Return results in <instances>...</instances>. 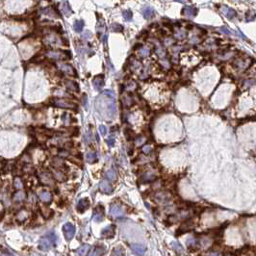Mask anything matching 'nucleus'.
Segmentation results:
<instances>
[{
  "instance_id": "f257e3e1",
  "label": "nucleus",
  "mask_w": 256,
  "mask_h": 256,
  "mask_svg": "<svg viewBox=\"0 0 256 256\" xmlns=\"http://www.w3.org/2000/svg\"><path fill=\"white\" fill-rule=\"evenodd\" d=\"M96 108L98 114L108 119H112L116 116L115 93L112 91H104L96 101Z\"/></svg>"
},
{
  "instance_id": "f03ea898",
  "label": "nucleus",
  "mask_w": 256,
  "mask_h": 256,
  "mask_svg": "<svg viewBox=\"0 0 256 256\" xmlns=\"http://www.w3.org/2000/svg\"><path fill=\"white\" fill-rule=\"evenodd\" d=\"M57 242V236L54 232H48L45 236L40 239L39 242V248L42 251H48L51 248H53L56 246Z\"/></svg>"
},
{
  "instance_id": "7ed1b4c3",
  "label": "nucleus",
  "mask_w": 256,
  "mask_h": 256,
  "mask_svg": "<svg viewBox=\"0 0 256 256\" xmlns=\"http://www.w3.org/2000/svg\"><path fill=\"white\" fill-rule=\"evenodd\" d=\"M63 233L67 241H70L75 235V226L70 222H67L63 226Z\"/></svg>"
},
{
  "instance_id": "20e7f679",
  "label": "nucleus",
  "mask_w": 256,
  "mask_h": 256,
  "mask_svg": "<svg viewBox=\"0 0 256 256\" xmlns=\"http://www.w3.org/2000/svg\"><path fill=\"white\" fill-rule=\"evenodd\" d=\"M104 216H105V208L101 203H99L96 208H94L93 219L94 221L101 222L102 221H103Z\"/></svg>"
},
{
  "instance_id": "39448f33",
  "label": "nucleus",
  "mask_w": 256,
  "mask_h": 256,
  "mask_svg": "<svg viewBox=\"0 0 256 256\" xmlns=\"http://www.w3.org/2000/svg\"><path fill=\"white\" fill-rule=\"evenodd\" d=\"M53 105L59 108H65V109H73L75 107V105L72 102L68 101L64 98H55L53 101Z\"/></svg>"
},
{
  "instance_id": "423d86ee",
  "label": "nucleus",
  "mask_w": 256,
  "mask_h": 256,
  "mask_svg": "<svg viewBox=\"0 0 256 256\" xmlns=\"http://www.w3.org/2000/svg\"><path fill=\"white\" fill-rule=\"evenodd\" d=\"M39 178H40V181H41L43 185H46V186H54V179L52 177L49 173H41L39 175Z\"/></svg>"
},
{
  "instance_id": "0eeeda50",
  "label": "nucleus",
  "mask_w": 256,
  "mask_h": 256,
  "mask_svg": "<svg viewBox=\"0 0 256 256\" xmlns=\"http://www.w3.org/2000/svg\"><path fill=\"white\" fill-rule=\"evenodd\" d=\"M91 206V201L88 197H84L81 198L76 205V210H77L79 213H84L85 211H87Z\"/></svg>"
},
{
  "instance_id": "6e6552de",
  "label": "nucleus",
  "mask_w": 256,
  "mask_h": 256,
  "mask_svg": "<svg viewBox=\"0 0 256 256\" xmlns=\"http://www.w3.org/2000/svg\"><path fill=\"white\" fill-rule=\"evenodd\" d=\"M104 84V74H98L94 76V78L93 79V85L97 91H100L103 88Z\"/></svg>"
},
{
  "instance_id": "1a4fd4ad",
  "label": "nucleus",
  "mask_w": 256,
  "mask_h": 256,
  "mask_svg": "<svg viewBox=\"0 0 256 256\" xmlns=\"http://www.w3.org/2000/svg\"><path fill=\"white\" fill-rule=\"evenodd\" d=\"M110 215L112 217H116V218H119L123 215V210L122 206H119V204H112L110 206Z\"/></svg>"
},
{
  "instance_id": "9d476101",
  "label": "nucleus",
  "mask_w": 256,
  "mask_h": 256,
  "mask_svg": "<svg viewBox=\"0 0 256 256\" xmlns=\"http://www.w3.org/2000/svg\"><path fill=\"white\" fill-rule=\"evenodd\" d=\"M115 231H116V226L114 224H113V225H108L107 227H105L101 231V235H102V237H103V238L110 239V238L114 237Z\"/></svg>"
},
{
  "instance_id": "9b49d317",
  "label": "nucleus",
  "mask_w": 256,
  "mask_h": 256,
  "mask_svg": "<svg viewBox=\"0 0 256 256\" xmlns=\"http://www.w3.org/2000/svg\"><path fill=\"white\" fill-rule=\"evenodd\" d=\"M131 250L136 255H142L146 251V247L142 244H130Z\"/></svg>"
},
{
  "instance_id": "f8f14e48",
  "label": "nucleus",
  "mask_w": 256,
  "mask_h": 256,
  "mask_svg": "<svg viewBox=\"0 0 256 256\" xmlns=\"http://www.w3.org/2000/svg\"><path fill=\"white\" fill-rule=\"evenodd\" d=\"M197 12H198V11H197V9L195 8V7L187 6V7H185V8H183L181 14L187 17H195L197 14Z\"/></svg>"
},
{
  "instance_id": "ddd939ff",
  "label": "nucleus",
  "mask_w": 256,
  "mask_h": 256,
  "mask_svg": "<svg viewBox=\"0 0 256 256\" xmlns=\"http://www.w3.org/2000/svg\"><path fill=\"white\" fill-rule=\"evenodd\" d=\"M99 189H100V191L102 193H105V195H111V193H113L112 186L109 183V181H107V180L101 181L100 185H99Z\"/></svg>"
},
{
  "instance_id": "4468645a",
  "label": "nucleus",
  "mask_w": 256,
  "mask_h": 256,
  "mask_svg": "<svg viewBox=\"0 0 256 256\" xmlns=\"http://www.w3.org/2000/svg\"><path fill=\"white\" fill-rule=\"evenodd\" d=\"M140 180L142 183H150V182H154L155 180H157V176L152 173H142V175L141 176Z\"/></svg>"
},
{
  "instance_id": "2eb2a0df",
  "label": "nucleus",
  "mask_w": 256,
  "mask_h": 256,
  "mask_svg": "<svg viewBox=\"0 0 256 256\" xmlns=\"http://www.w3.org/2000/svg\"><path fill=\"white\" fill-rule=\"evenodd\" d=\"M60 8H61L62 13H63L65 17L70 16L71 13H72V11H71V9H70V6H69L68 2L67 1V0H64V1L61 3V4H60Z\"/></svg>"
},
{
  "instance_id": "dca6fc26",
  "label": "nucleus",
  "mask_w": 256,
  "mask_h": 256,
  "mask_svg": "<svg viewBox=\"0 0 256 256\" xmlns=\"http://www.w3.org/2000/svg\"><path fill=\"white\" fill-rule=\"evenodd\" d=\"M39 197L42 202H45V203H50L51 200H52V195L47 191H42L40 193Z\"/></svg>"
},
{
  "instance_id": "f3484780",
  "label": "nucleus",
  "mask_w": 256,
  "mask_h": 256,
  "mask_svg": "<svg viewBox=\"0 0 256 256\" xmlns=\"http://www.w3.org/2000/svg\"><path fill=\"white\" fill-rule=\"evenodd\" d=\"M65 87H67V89H68V90L74 91H76V93H78L79 91V86L75 81H72V80H65Z\"/></svg>"
},
{
  "instance_id": "a211bd4d",
  "label": "nucleus",
  "mask_w": 256,
  "mask_h": 256,
  "mask_svg": "<svg viewBox=\"0 0 256 256\" xmlns=\"http://www.w3.org/2000/svg\"><path fill=\"white\" fill-rule=\"evenodd\" d=\"M61 70L63 71L64 73H67V74H69V75H73V74H74L75 76H77V75H76L75 69L73 68L70 65H67V64L61 65Z\"/></svg>"
},
{
  "instance_id": "6ab92c4d",
  "label": "nucleus",
  "mask_w": 256,
  "mask_h": 256,
  "mask_svg": "<svg viewBox=\"0 0 256 256\" xmlns=\"http://www.w3.org/2000/svg\"><path fill=\"white\" fill-rule=\"evenodd\" d=\"M25 197H26L25 193L21 191V190H18L16 193H14L13 199H14V202H22V201L25 199Z\"/></svg>"
},
{
  "instance_id": "aec40b11",
  "label": "nucleus",
  "mask_w": 256,
  "mask_h": 256,
  "mask_svg": "<svg viewBox=\"0 0 256 256\" xmlns=\"http://www.w3.org/2000/svg\"><path fill=\"white\" fill-rule=\"evenodd\" d=\"M222 13L224 14V16L228 18V19H232L234 17H236V12L231 8L228 7H222Z\"/></svg>"
},
{
  "instance_id": "412c9836",
  "label": "nucleus",
  "mask_w": 256,
  "mask_h": 256,
  "mask_svg": "<svg viewBox=\"0 0 256 256\" xmlns=\"http://www.w3.org/2000/svg\"><path fill=\"white\" fill-rule=\"evenodd\" d=\"M142 12L145 18H146V19H149V18L153 17V16H154V10L151 7H145V8L142 9Z\"/></svg>"
},
{
  "instance_id": "4be33fe9",
  "label": "nucleus",
  "mask_w": 256,
  "mask_h": 256,
  "mask_svg": "<svg viewBox=\"0 0 256 256\" xmlns=\"http://www.w3.org/2000/svg\"><path fill=\"white\" fill-rule=\"evenodd\" d=\"M105 252H106V248H105V247H103V246H100V244H98V246H96V247H94V248H93V250L91 251V255H103V254H105Z\"/></svg>"
},
{
  "instance_id": "5701e85b",
  "label": "nucleus",
  "mask_w": 256,
  "mask_h": 256,
  "mask_svg": "<svg viewBox=\"0 0 256 256\" xmlns=\"http://www.w3.org/2000/svg\"><path fill=\"white\" fill-rule=\"evenodd\" d=\"M87 161L90 164H94L97 162V154L96 152H89L87 154Z\"/></svg>"
},
{
  "instance_id": "b1692460",
  "label": "nucleus",
  "mask_w": 256,
  "mask_h": 256,
  "mask_svg": "<svg viewBox=\"0 0 256 256\" xmlns=\"http://www.w3.org/2000/svg\"><path fill=\"white\" fill-rule=\"evenodd\" d=\"M84 27V21L83 20H76L74 24H73V29H74L75 32L77 33H81Z\"/></svg>"
},
{
  "instance_id": "393cba45",
  "label": "nucleus",
  "mask_w": 256,
  "mask_h": 256,
  "mask_svg": "<svg viewBox=\"0 0 256 256\" xmlns=\"http://www.w3.org/2000/svg\"><path fill=\"white\" fill-rule=\"evenodd\" d=\"M27 217H28V213H27V211H25V210H20L17 215V219L19 221H25V219H27Z\"/></svg>"
},
{
  "instance_id": "a878e982",
  "label": "nucleus",
  "mask_w": 256,
  "mask_h": 256,
  "mask_svg": "<svg viewBox=\"0 0 256 256\" xmlns=\"http://www.w3.org/2000/svg\"><path fill=\"white\" fill-rule=\"evenodd\" d=\"M14 186L17 190H21V189H23L24 184L19 177H16L14 178Z\"/></svg>"
},
{
  "instance_id": "bb28decb",
  "label": "nucleus",
  "mask_w": 256,
  "mask_h": 256,
  "mask_svg": "<svg viewBox=\"0 0 256 256\" xmlns=\"http://www.w3.org/2000/svg\"><path fill=\"white\" fill-rule=\"evenodd\" d=\"M53 175H54L55 179H56V180H58V181H60V182L65 181V178H67V177H65V175L63 173H61V171H58V170L54 171Z\"/></svg>"
},
{
  "instance_id": "cd10ccee",
  "label": "nucleus",
  "mask_w": 256,
  "mask_h": 256,
  "mask_svg": "<svg viewBox=\"0 0 256 256\" xmlns=\"http://www.w3.org/2000/svg\"><path fill=\"white\" fill-rule=\"evenodd\" d=\"M124 134H125L126 139L128 141H133L135 139V135H134L133 130L130 129V128H126V129L124 130Z\"/></svg>"
},
{
  "instance_id": "c85d7f7f",
  "label": "nucleus",
  "mask_w": 256,
  "mask_h": 256,
  "mask_svg": "<svg viewBox=\"0 0 256 256\" xmlns=\"http://www.w3.org/2000/svg\"><path fill=\"white\" fill-rule=\"evenodd\" d=\"M106 178L110 181H116V174L114 170H109L107 173H106Z\"/></svg>"
},
{
  "instance_id": "c756f323",
  "label": "nucleus",
  "mask_w": 256,
  "mask_h": 256,
  "mask_svg": "<svg viewBox=\"0 0 256 256\" xmlns=\"http://www.w3.org/2000/svg\"><path fill=\"white\" fill-rule=\"evenodd\" d=\"M90 248H91V247L89 246V244H83V246L77 250V253L81 254V255H85V254H87V252L90 250Z\"/></svg>"
},
{
  "instance_id": "7c9ffc66",
  "label": "nucleus",
  "mask_w": 256,
  "mask_h": 256,
  "mask_svg": "<svg viewBox=\"0 0 256 256\" xmlns=\"http://www.w3.org/2000/svg\"><path fill=\"white\" fill-rule=\"evenodd\" d=\"M122 16H123V18H124V19H125L126 21H131V20H132L133 14H132V12H131L130 10L124 11V12L122 13Z\"/></svg>"
},
{
  "instance_id": "2f4dec72",
  "label": "nucleus",
  "mask_w": 256,
  "mask_h": 256,
  "mask_svg": "<svg viewBox=\"0 0 256 256\" xmlns=\"http://www.w3.org/2000/svg\"><path fill=\"white\" fill-rule=\"evenodd\" d=\"M111 29H112L113 32L119 33V32H122L123 27H122L120 24H119V23H113V24L111 25Z\"/></svg>"
},
{
  "instance_id": "473e14b6",
  "label": "nucleus",
  "mask_w": 256,
  "mask_h": 256,
  "mask_svg": "<svg viewBox=\"0 0 256 256\" xmlns=\"http://www.w3.org/2000/svg\"><path fill=\"white\" fill-rule=\"evenodd\" d=\"M52 165L55 168H62V167L65 166L63 160H62L61 158H55L52 162Z\"/></svg>"
},
{
  "instance_id": "72a5a7b5",
  "label": "nucleus",
  "mask_w": 256,
  "mask_h": 256,
  "mask_svg": "<svg viewBox=\"0 0 256 256\" xmlns=\"http://www.w3.org/2000/svg\"><path fill=\"white\" fill-rule=\"evenodd\" d=\"M112 255H124V250L122 247H116L112 251Z\"/></svg>"
},
{
  "instance_id": "f704fd0d",
  "label": "nucleus",
  "mask_w": 256,
  "mask_h": 256,
  "mask_svg": "<svg viewBox=\"0 0 256 256\" xmlns=\"http://www.w3.org/2000/svg\"><path fill=\"white\" fill-rule=\"evenodd\" d=\"M171 246H173V247L174 248L175 250L176 251H179V250H183V247H182V246L180 244H178L177 242H173V244H171Z\"/></svg>"
},
{
  "instance_id": "c9c22d12",
  "label": "nucleus",
  "mask_w": 256,
  "mask_h": 256,
  "mask_svg": "<svg viewBox=\"0 0 256 256\" xmlns=\"http://www.w3.org/2000/svg\"><path fill=\"white\" fill-rule=\"evenodd\" d=\"M140 54L142 55V57H146V56H148V55L150 54V50H149L148 48H142L140 51Z\"/></svg>"
},
{
  "instance_id": "e433bc0d",
  "label": "nucleus",
  "mask_w": 256,
  "mask_h": 256,
  "mask_svg": "<svg viewBox=\"0 0 256 256\" xmlns=\"http://www.w3.org/2000/svg\"><path fill=\"white\" fill-rule=\"evenodd\" d=\"M142 152L144 153H145V154H148V153H150L151 152V146L150 145H144L142 147Z\"/></svg>"
},
{
  "instance_id": "4c0bfd02",
  "label": "nucleus",
  "mask_w": 256,
  "mask_h": 256,
  "mask_svg": "<svg viewBox=\"0 0 256 256\" xmlns=\"http://www.w3.org/2000/svg\"><path fill=\"white\" fill-rule=\"evenodd\" d=\"M115 138L114 137H110L109 139H107V140H106V142H107V145H109V146H114L115 145Z\"/></svg>"
},
{
  "instance_id": "58836bf2",
  "label": "nucleus",
  "mask_w": 256,
  "mask_h": 256,
  "mask_svg": "<svg viewBox=\"0 0 256 256\" xmlns=\"http://www.w3.org/2000/svg\"><path fill=\"white\" fill-rule=\"evenodd\" d=\"M99 131H100V133L102 134V135H106L107 134V127H106L105 125H100L99 126Z\"/></svg>"
},
{
  "instance_id": "ea45409f",
  "label": "nucleus",
  "mask_w": 256,
  "mask_h": 256,
  "mask_svg": "<svg viewBox=\"0 0 256 256\" xmlns=\"http://www.w3.org/2000/svg\"><path fill=\"white\" fill-rule=\"evenodd\" d=\"M87 103H88V100H87V94H86V93H83V96H82V105H83L85 108H86Z\"/></svg>"
},
{
  "instance_id": "a19ab883",
  "label": "nucleus",
  "mask_w": 256,
  "mask_h": 256,
  "mask_svg": "<svg viewBox=\"0 0 256 256\" xmlns=\"http://www.w3.org/2000/svg\"><path fill=\"white\" fill-rule=\"evenodd\" d=\"M219 30L222 31V32H224V34H226V35H231V33H230V31L228 30V29H226L225 27H221V28H219Z\"/></svg>"
},
{
  "instance_id": "79ce46f5",
  "label": "nucleus",
  "mask_w": 256,
  "mask_h": 256,
  "mask_svg": "<svg viewBox=\"0 0 256 256\" xmlns=\"http://www.w3.org/2000/svg\"><path fill=\"white\" fill-rule=\"evenodd\" d=\"M82 37H83L84 39H88V38H91V33H90L89 31H86V32L83 34Z\"/></svg>"
},
{
  "instance_id": "37998d69",
  "label": "nucleus",
  "mask_w": 256,
  "mask_h": 256,
  "mask_svg": "<svg viewBox=\"0 0 256 256\" xmlns=\"http://www.w3.org/2000/svg\"><path fill=\"white\" fill-rule=\"evenodd\" d=\"M174 1H177V2H185L186 0H174Z\"/></svg>"
}]
</instances>
